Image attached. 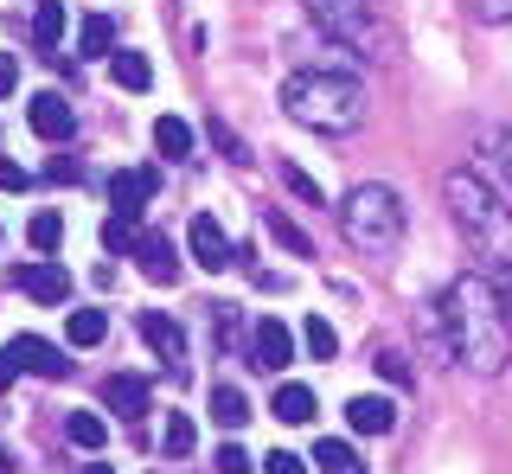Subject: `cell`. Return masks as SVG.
<instances>
[{
  "label": "cell",
  "mask_w": 512,
  "mask_h": 474,
  "mask_svg": "<svg viewBox=\"0 0 512 474\" xmlns=\"http://www.w3.org/2000/svg\"><path fill=\"white\" fill-rule=\"evenodd\" d=\"M308 7H314V20L327 26V39L340 45V52H359V58H372V65H391L397 58V33L378 20L372 0H308Z\"/></svg>",
  "instance_id": "5"
},
{
  "label": "cell",
  "mask_w": 512,
  "mask_h": 474,
  "mask_svg": "<svg viewBox=\"0 0 512 474\" xmlns=\"http://www.w3.org/2000/svg\"><path fill=\"white\" fill-rule=\"evenodd\" d=\"M141 340H148L173 372L186 366V334H180V321H173V314H141Z\"/></svg>",
  "instance_id": "11"
},
{
  "label": "cell",
  "mask_w": 512,
  "mask_h": 474,
  "mask_svg": "<svg viewBox=\"0 0 512 474\" xmlns=\"http://www.w3.org/2000/svg\"><path fill=\"white\" fill-rule=\"evenodd\" d=\"M13 90H20V58L0 52V97H13Z\"/></svg>",
  "instance_id": "36"
},
{
  "label": "cell",
  "mask_w": 512,
  "mask_h": 474,
  "mask_svg": "<svg viewBox=\"0 0 512 474\" xmlns=\"http://www.w3.org/2000/svg\"><path fill=\"white\" fill-rule=\"evenodd\" d=\"M436 321L448 334V359L480 378H500L512 366V314L487 276H455L436 295Z\"/></svg>",
  "instance_id": "1"
},
{
  "label": "cell",
  "mask_w": 512,
  "mask_h": 474,
  "mask_svg": "<svg viewBox=\"0 0 512 474\" xmlns=\"http://www.w3.org/2000/svg\"><path fill=\"white\" fill-rule=\"evenodd\" d=\"M0 474H13V462H7V449H0Z\"/></svg>",
  "instance_id": "42"
},
{
  "label": "cell",
  "mask_w": 512,
  "mask_h": 474,
  "mask_svg": "<svg viewBox=\"0 0 512 474\" xmlns=\"http://www.w3.org/2000/svg\"><path fill=\"white\" fill-rule=\"evenodd\" d=\"M212 423H218V430H244V423H250V398L237 385H218L212 391Z\"/></svg>",
  "instance_id": "18"
},
{
  "label": "cell",
  "mask_w": 512,
  "mask_h": 474,
  "mask_svg": "<svg viewBox=\"0 0 512 474\" xmlns=\"http://www.w3.org/2000/svg\"><path fill=\"white\" fill-rule=\"evenodd\" d=\"M212 141H218L224 154H231V161H250V154H244V141H237L231 129H224V122H212Z\"/></svg>",
  "instance_id": "37"
},
{
  "label": "cell",
  "mask_w": 512,
  "mask_h": 474,
  "mask_svg": "<svg viewBox=\"0 0 512 474\" xmlns=\"http://www.w3.org/2000/svg\"><path fill=\"white\" fill-rule=\"evenodd\" d=\"M480 154H487V167L500 173V193L512 199V122H500V129H487V141H480Z\"/></svg>",
  "instance_id": "16"
},
{
  "label": "cell",
  "mask_w": 512,
  "mask_h": 474,
  "mask_svg": "<svg viewBox=\"0 0 512 474\" xmlns=\"http://www.w3.org/2000/svg\"><path fill=\"white\" fill-rule=\"evenodd\" d=\"M103 334H109V314L103 308H77L71 321H64V340H71V346H96Z\"/></svg>",
  "instance_id": "22"
},
{
  "label": "cell",
  "mask_w": 512,
  "mask_h": 474,
  "mask_svg": "<svg viewBox=\"0 0 512 474\" xmlns=\"http://www.w3.org/2000/svg\"><path fill=\"white\" fill-rule=\"evenodd\" d=\"M263 474H308V462H301V455H288V449H269L263 455Z\"/></svg>",
  "instance_id": "34"
},
{
  "label": "cell",
  "mask_w": 512,
  "mask_h": 474,
  "mask_svg": "<svg viewBox=\"0 0 512 474\" xmlns=\"http://www.w3.org/2000/svg\"><path fill=\"white\" fill-rule=\"evenodd\" d=\"M109 45H116V26H109L103 13H90V20H84V33H77V52H84V58H103Z\"/></svg>",
  "instance_id": "26"
},
{
  "label": "cell",
  "mask_w": 512,
  "mask_h": 474,
  "mask_svg": "<svg viewBox=\"0 0 512 474\" xmlns=\"http://www.w3.org/2000/svg\"><path fill=\"white\" fill-rule=\"evenodd\" d=\"M186 244H192V257L205 263V270H224L231 263V244H224V231H218V218H192V231H186Z\"/></svg>",
  "instance_id": "13"
},
{
  "label": "cell",
  "mask_w": 512,
  "mask_h": 474,
  "mask_svg": "<svg viewBox=\"0 0 512 474\" xmlns=\"http://www.w3.org/2000/svg\"><path fill=\"white\" fill-rule=\"evenodd\" d=\"M103 404L116 417H148V378L141 372H109L103 378Z\"/></svg>",
  "instance_id": "10"
},
{
  "label": "cell",
  "mask_w": 512,
  "mask_h": 474,
  "mask_svg": "<svg viewBox=\"0 0 512 474\" xmlns=\"http://www.w3.org/2000/svg\"><path fill=\"white\" fill-rule=\"evenodd\" d=\"M442 199H448L455 225L468 231V244L480 257L512 263V205H506V193H493L474 167H455V173H442Z\"/></svg>",
  "instance_id": "3"
},
{
  "label": "cell",
  "mask_w": 512,
  "mask_h": 474,
  "mask_svg": "<svg viewBox=\"0 0 512 474\" xmlns=\"http://www.w3.org/2000/svg\"><path fill=\"white\" fill-rule=\"evenodd\" d=\"M26 237H32V250H39V257H52V250L64 244V218H58V212H32Z\"/></svg>",
  "instance_id": "24"
},
{
  "label": "cell",
  "mask_w": 512,
  "mask_h": 474,
  "mask_svg": "<svg viewBox=\"0 0 512 474\" xmlns=\"http://www.w3.org/2000/svg\"><path fill=\"white\" fill-rule=\"evenodd\" d=\"M269 410H276L282 423H314V417H320V398H314L308 385H282V391H276V404H269Z\"/></svg>",
  "instance_id": "17"
},
{
  "label": "cell",
  "mask_w": 512,
  "mask_h": 474,
  "mask_svg": "<svg viewBox=\"0 0 512 474\" xmlns=\"http://www.w3.org/2000/svg\"><path fill=\"white\" fill-rule=\"evenodd\" d=\"M333 212H340V231H346L352 250L384 257V250L404 244V199H397L384 180H359L340 205H333Z\"/></svg>",
  "instance_id": "4"
},
{
  "label": "cell",
  "mask_w": 512,
  "mask_h": 474,
  "mask_svg": "<svg viewBox=\"0 0 512 474\" xmlns=\"http://www.w3.org/2000/svg\"><path fill=\"white\" fill-rule=\"evenodd\" d=\"M346 423H352L359 436H384V430L397 423V404H391V398H352V404H346Z\"/></svg>",
  "instance_id": "15"
},
{
  "label": "cell",
  "mask_w": 512,
  "mask_h": 474,
  "mask_svg": "<svg viewBox=\"0 0 512 474\" xmlns=\"http://www.w3.org/2000/svg\"><path fill=\"white\" fill-rule=\"evenodd\" d=\"M32 39H39V52H45V58L58 52V39H64V7H58V0H39V20H32Z\"/></svg>",
  "instance_id": "23"
},
{
  "label": "cell",
  "mask_w": 512,
  "mask_h": 474,
  "mask_svg": "<svg viewBox=\"0 0 512 474\" xmlns=\"http://www.w3.org/2000/svg\"><path fill=\"white\" fill-rule=\"evenodd\" d=\"M109 77H116L122 90H148L154 84V65L141 52H109Z\"/></svg>",
  "instance_id": "21"
},
{
  "label": "cell",
  "mask_w": 512,
  "mask_h": 474,
  "mask_svg": "<svg viewBox=\"0 0 512 474\" xmlns=\"http://www.w3.org/2000/svg\"><path fill=\"white\" fill-rule=\"evenodd\" d=\"M13 378H20V366H13V353H7V346H0V391H7Z\"/></svg>",
  "instance_id": "40"
},
{
  "label": "cell",
  "mask_w": 512,
  "mask_h": 474,
  "mask_svg": "<svg viewBox=\"0 0 512 474\" xmlns=\"http://www.w3.org/2000/svg\"><path fill=\"white\" fill-rule=\"evenodd\" d=\"M7 353H13V366L32 372V378H64V372H71V359H64L52 340H39V334H20Z\"/></svg>",
  "instance_id": "9"
},
{
  "label": "cell",
  "mask_w": 512,
  "mask_h": 474,
  "mask_svg": "<svg viewBox=\"0 0 512 474\" xmlns=\"http://www.w3.org/2000/svg\"><path fill=\"white\" fill-rule=\"evenodd\" d=\"M493 289H500V302H506V314H512V263H493Z\"/></svg>",
  "instance_id": "38"
},
{
  "label": "cell",
  "mask_w": 512,
  "mask_h": 474,
  "mask_svg": "<svg viewBox=\"0 0 512 474\" xmlns=\"http://www.w3.org/2000/svg\"><path fill=\"white\" fill-rule=\"evenodd\" d=\"M0 193H26V167H13V161H0Z\"/></svg>",
  "instance_id": "39"
},
{
  "label": "cell",
  "mask_w": 512,
  "mask_h": 474,
  "mask_svg": "<svg viewBox=\"0 0 512 474\" xmlns=\"http://www.w3.org/2000/svg\"><path fill=\"white\" fill-rule=\"evenodd\" d=\"M212 462H218V474H250V468H256V462H250V455H244V449H237V442H224V449L212 455Z\"/></svg>",
  "instance_id": "33"
},
{
  "label": "cell",
  "mask_w": 512,
  "mask_h": 474,
  "mask_svg": "<svg viewBox=\"0 0 512 474\" xmlns=\"http://www.w3.org/2000/svg\"><path fill=\"white\" fill-rule=\"evenodd\" d=\"M282 109L314 135H352L365 122V90L352 71H295L282 84Z\"/></svg>",
  "instance_id": "2"
},
{
  "label": "cell",
  "mask_w": 512,
  "mask_h": 474,
  "mask_svg": "<svg viewBox=\"0 0 512 474\" xmlns=\"http://www.w3.org/2000/svg\"><path fill=\"white\" fill-rule=\"evenodd\" d=\"M135 244H141L135 218H116V212H109L103 218V250H116V257H122V250H135Z\"/></svg>",
  "instance_id": "30"
},
{
  "label": "cell",
  "mask_w": 512,
  "mask_h": 474,
  "mask_svg": "<svg viewBox=\"0 0 512 474\" xmlns=\"http://www.w3.org/2000/svg\"><path fill=\"white\" fill-rule=\"evenodd\" d=\"M314 462L320 468H327V474H352V468H359V455H352V442H314Z\"/></svg>",
  "instance_id": "28"
},
{
  "label": "cell",
  "mask_w": 512,
  "mask_h": 474,
  "mask_svg": "<svg viewBox=\"0 0 512 474\" xmlns=\"http://www.w3.org/2000/svg\"><path fill=\"white\" fill-rule=\"evenodd\" d=\"M84 474H116V468H109V462H84Z\"/></svg>",
  "instance_id": "41"
},
{
  "label": "cell",
  "mask_w": 512,
  "mask_h": 474,
  "mask_svg": "<svg viewBox=\"0 0 512 474\" xmlns=\"http://www.w3.org/2000/svg\"><path fill=\"white\" fill-rule=\"evenodd\" d=\"M263 225H269V237H276V244L288 250V257H314L308 231H301V225H295V218H288V212H276V205H269V212H263Z\"/></svg>",
  "instance_id": "19"
},
{
  "label": "cell",
  "mask_w": 512,
  "mask_h": 474,
  "mask_svg": "<svg viewBox=\"0 0 512 474\" xmlns=\"http://www.w3.org/2000/svg\"><path fill=\"white\" fill-rule=\"evenodd\" d=\"M135 263H141V276H148V282H160V289H167V282H180V257H173V244L160 231H148L135 244Z\"/></svg>",
  "instance_id": "12"
},
{
  "label": "cell",
  "mask_w": 512,
  "mask_h": 474,
  "mask_svg": "<svg viewBox=\"0 0 512 474\" xmlns=\"http://www.w3.org/2000/svg\"><path fill=\"white\" fill-rule=\"evenodd\" d=\"M468 13H474V20H487V26H506L512 20V0H468Z\"/></svg>",
  "instance_id": "32"
},
{
  "label": "cell",
  "mask_w": 512,
  "mask_h": 474,
  "mask_svg": "<svg viewBox=\"0 0 512 474\" xmlns=\"http://www.w3.org/2000/svg\"><path fill=\"white\" fill-rule=\"evenodd\" d=\"M64 436H71L77 449H103V417H96V410H71V423H64Z\"/></svg>",
  "instance_id": "27"
},
{
  "label": "cell",
  "mask_w": 512,
  "mask_h": 474,
  "mask_svg": "<svg viewBox=\"0 0 512 474\" xmlns=\"http://www.w3.org/2000/svg\"><path fill=\"white\" fill-rule=\"evenodd\" d=\"M192 442H199L192 417H186V410H173V417L160 423V449H167V455H192Z\"/></svg>",
  "instance_id": "25"
},
{
  "label": "cell",
  "mask_w": 512,
  "mask_h": 474,
  "mask_svg": "<svg viewBox=\"0 0 512 474\" xmlns=\"http://www.w3.org/2000/svg\"><path fill=\"white\" fill-rule=\"evenodd\" d=\"M288 359H295V334L276 321V314H263V321L250 327V366H263V372H282Z\"/></svg>",
  "instance_id": "8"
},
{
  "label": "cell",
  "mask_w": 512,
  "mask_h": 474,
  "mask_svg": "<svg viewBox=\"0 0 512 474\" xmlns=\"http://www.w3.org/2000/svg\"><path fill=\"white\" fill-rule=\"evenodd\" d=\"M301 346H308L314 359H333V353H340V334H333L320 314H308V327H301Z\"/></svg>",
  "instance_id": "29"
},
{
  "label": "cell",
  "mask_w": 512,
  "mask_h": 474,
  "mask_svg": "<svg viewBox=\"0 0 512 474\" xmlns=\"http://www.w3.org/2000/svg\"><path fill=\"white\" fill-rule=\"evenodd\" d=\"M372 366H378V378H384V385H410V359H404V353H391V346H384V353L372 359Z\"/></svg>",
  "instance_id": "31"
},
{
  "label": "cell",
  "mask_w": 512,
  "mask_h": 474,
  "mask_svg": "<svg viewBox=\"0 0 512 474\" xmlns=\"http://www.w3.org/2000/svg\"><path fill=\"white\" fill-rule=\"evenodd\" d=\"M154 148L167 154V161H186V154H192V122L160 116V122H154Z\"/></svg>",
  "instance_id": "20"
},
{
  "label": "cell",
  "mask_w": 512,
  "mask_h": 474,
  "mask_svg": "<svg viewBox=\"0 0 512 474\" xmlns=\"http://www.w3.org/2000/svg\"><path fill=\"white\" fill-rule=\"evenodd\" d=\"M26 116H32V129H39L45 141H64V135H71V103H64L58 90H39Z\"/></svg>",
  "instance_id": "14"
},
{
  "label": "cell",
  "mask_w": 512,
  "mask_h": 474,
  "mask_svg": "<svg viewBox=\"0 0 512 474\" xmlns=\"http://www.w3.org/2000/svg\"><path fill=\"white\" fill-rule=\"evenodd\" d=\"M160 193V173L154 167H128V173H109V212L116 218H141Z\"/></svg>",
  "instance_id": "6"
},
{
  "label": "cell",
  "mask_w": 512,
  "mask_h": 474,
  "mask_svg": "<svg viewBox=\"0 0 512 474\" xmlns=\"http://www.w3.org/2000/svg\"><path fill=\"white\" fill-rule=\"evenodd\" d=\"M13 289L32 295L39 308H58V302H71V270H64V263H20V270H13Z\"/></svg>",
  "instance_id": "7"
},
{
  "label": "cell",
  "mask_w": 512,
  "mask_h": 474,
  "mask_svg": "<svg viewBox=\"0 0 512 474\" xmlns=\"http://www.w3.org/2000/svg\"><path fill=\"white\" fill-rule=\"evenodd\" d=\"M282 180H288V193H301L308 205H320V186H314V180H308L301 167H282Z\"/></svg>",
  "instance_id": "35"
}]
</instances>
